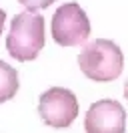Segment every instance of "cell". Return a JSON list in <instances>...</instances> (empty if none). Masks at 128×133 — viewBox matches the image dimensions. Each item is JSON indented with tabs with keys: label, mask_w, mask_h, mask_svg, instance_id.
<instances>
[{
	"label": "cell",
	"mask_w": 128,
	"mask_h": 133,
	"mask_svg": "<svg viewBox=\"0 0 128 133\" xmlns=\"http://www.w3.org/2000/svg\"><path fill=\"white\" fill-rule=\"evenodd\" d=\"M78 66L88 79L98 83H110L122 75L124 55L116 42L108 38H96L80 50Z\"/></svg>",
	"instance_id": "1"
},
{
	"label": "cell",
	"mask_w": 128,
	"mask_h": 133,
	"mask_svg": "<svg viewBox=\"0 0 128 133\" xmlns=\"http://www.w3.org/2000/svg\"><path fill=\"white\" fill-rule=\"evenodd\" d=\"M44 46V18L38 12L24 10L10 22L6 50L16 61H34Z\"/></svg>",
	"instance_id": "2"
},
{
	"label": "cell",
	"mask_w": 128,
	"mask_h": 133,
	"mask_svg": "<svg viewBox=\"0 0 128 133\" xmlns=\"http://www.w3.org/2000/svg\"><path fill=\"white\" fill-rule=\"evenodd\" d=\"M90 20L78 2H66L52 16V38L60 46H80L90 36Z\"/></svg>",
	"instance_id": "3"
},
{
	"label": "cell",
	"mask_w": 128,
	"mask_h": 133,
	"mask_svg": "<svg viewBox=\"0 0 128 133\" xmlns=\"http://www.w3.org/2000/svg\"><path fill=\"white\" fill-rule=\"evenodd\" d=\"M38 113L42 121L50 127H56V129L70 127L74 119L78 117V99L70 89L52 87L40 95Z\"/></svg>",
	"instance_id": "4"
},
{
	"label": "cell",
	"mask_w": 128,
	"mask_h": 133,
	"mask_svg": "<svg viewBox=\"0 0 128 133\" xmlns=\"http://www.w3.org/2000/svg\"><path fill=\"white\" fill-rule=\"evenodd\" d=\"M86 133H124L126 111L114 99H100L92 103L84 117Z\"/></svg>",
	"instance_id": "5"
},
{
	"label": "cell",
	"mask_w": 128,
	"mask_h": 133,
	"mask_svg": "<svg viewBox=\"0 0 128 133\" xmlns=\"http://www.w3.org/2000/svg\"><path fill=\"white\" fill-rule=\"evenodd\" d=\"M18 91V73L14 66L0 61V105L10 101Z\"/></svg>",
	"instance_id": "6"
},
{
	"label": "cell",
	"mask_w": 128,
	"mask_h": 133,
	"mask_svg": "<svg viewBox=\"0 0 128 133\" xmlns=\"http://www.w3.org/2000/svg\"><path fill=\"white\" fill-rule=\"evenodd\" d=\"M20 4H22L26 10H30V12H36V10H44L48 8L52 2H56V0H18Z\"/></svg>",
	"instance_id": "7"
},
{
	"label": "cell",
	"mask_w": 128,
	"mask_h": 133,
	"mask_svg": "<svg viewBox=\"0 0 128 133\" xmlns=\"http://www.w3.org/2000/svg\"><path fill=\"white\" fill-rule=\"evenodd\" d=\"M4 20H6V12L0 8V34H2V28H4Z\"/></svg>",
	"instance_id": "8"
},
{
	"label": "cell",
	"mask_w": 128,
	"mask_h": 133,
	"mask_svg": "<svg viewBox=\"0 0 128 133\" xmlns=\"http://www.w3.org/2000/svg\"><path fill=\"white\" fill-rule=\"evenodd\" d=\"M124 97H126V101H128V79H126V83H124Z\"/></svg>",
	"instance_id": "9"
}]
</instances>
